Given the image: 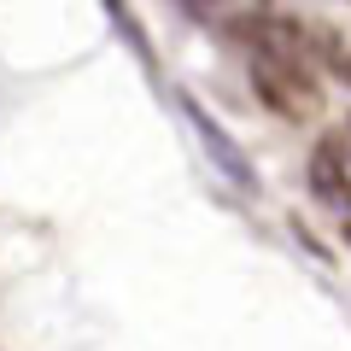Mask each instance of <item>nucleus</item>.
Listing matches in <instances>:
<instances>
[{
    "label": "nucleus",
    "mask_w": 351,
    "mask_h": 351,
    "mask_svg": "<svg viewBox=\"0 0 351 351\" xmlns=\"http://www.w3.org/2000/svg\"><path fill=\"white\" fill-rule=\"evenodd\" d=\"M199 24L211 29H234V36H246L258 18H269V0H182Z\"/></svg>",
    "instance_id": "nucleus-4"
},
{
    "label": "nucleus",
    "mask_w": 351,
    "mask_h": 351,
    "mask_svg": "<svg viewBox=\"0 0 351 351\" xmlns=\"http://www.w3.org/2000/svg\"><path fill=\"white\" fill-rule=\"evenodd\" d=\"M346 240H351V217H346Z\"/></svg>",
    "instance_id": "nucleus-6"
},
{
    "label": "nucleus",
    "mask_w": 351,
    "mask_h": 351,
    "mask_svg": "<svg viewBox=\"0 0 351 351\" xmlns=\"http://www.w3.org/2000/svg\"><path fill=\"white\" fill-rule=\"evenodd\" d=\"M252 88H258V100L269 106L276 117H287V123H311V117H322V82L311 76L304 59L252 47Z\"/></svg>",
    "instance_id": "nucleus-1"
},
{
    "label": "nucleus",
    "mask_w": 351,
    "mask_h": 351,
    "mask_svg": "<svg viewBox=\"0 0 351 351\" xmlns=\"http://www.w3.org/2000/svg\"><path fill=\"white\" fill-rule=\"evenodd\" d=\"M334 64H339V76H346V82H351V53H339Z\"/></svg>",
    "instance_id": "nucleus-5"
},
{
    "label": "nucleus",
    "mask_w": 351,
    "mask_h": 351,
    "mask_svg": "<svg viewBox=\"0 0 351 351\" xmlns=\"http://www.w3.org/2000/svg\"><path fill=\"white\" fill-rule=\"evenodd\" d=\"M311 188L328 205H351V117L339 129H328L311 152Z\"/></svg>",
    "instance_id": "nucleus-2"
},
{
    "label": "nucleus",
    "mask_w": 351,
    "mask_h": 351,
    "mask_svg": "<svg viewBox=\"0 0 351 351\" xmlns=\"http://www.w3.org/2000/svg\"><path fill=\"white\" fill-rule=\"evenodd\" d=\"M182 106H188V123H193V135L205 141V152H211V158L223 164V176H228V182H234V188H246V193H258V176H252V164H246V152H240L234 141H228L223 129H217V117H211V112H199V106H193V100H182Z\"/></svg>",
    "instance_id": "nucleus-3"
}]
</instances>
